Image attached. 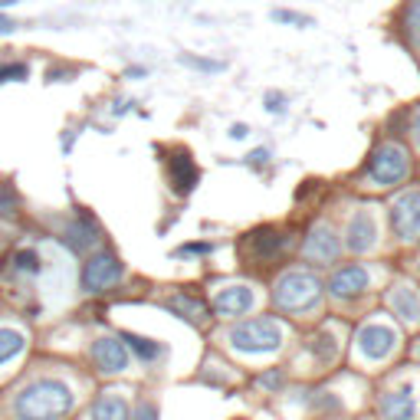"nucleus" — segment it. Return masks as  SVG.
Segmentation results:
<instances>
[{"instance_id":"obj_1","label":"nucleus","mask_w":420,"mask_h":420,"mask_svg":"<svg viewBox=\"0 0 420 420\" xmlns=\"http://www.w3.org/2000/svg\"><path fill=\"white\" fill-rule=\"evenodd\" d=\"M73 390L56 377H40L16 394L14 414L16 420H62L73 410Z\"/></svg>"},{"instance_id":"obj_2","label":"nucleus","mask_w":420,"mask_h":420,"mask_svg":"<svg viewBox=\"0 0 420 420\" xmlns=\"http://www.w3.org/2000/svg\"><path fill=\"white\" fill-rule=\"evenodd\" d=\"M318 296H322V283L315 279L312 272H285L283 279L272 289V302L276 309H283L289 315H302L318 305Z\"/></svg>"},{"instance_id":"obj_3","label":"nucleus","mask_w":420,"mask_h":420,"mask_svg":"<svg viewBox=\"0 0 420 420\" xmlns=\"http://www.w3.org/2000/svg\"><path fill=\"white\" fill-rule=\"evenodd\" d=\"M230 345L246 355H270L283 345V329L276 318H246L230 329Z\"/></svg>"},{"instance_id":"obj_4","label":"nucleus","mask_w":420,"mask_h":420,"mask_svg":"<svg viewBox=\"0 0 420 420\" xmlns=\"http://www.w3.org/2000/svg\"><path fill=\"white\" fill-rule=\"evenodd\" d=\"M407 151L401 145H381V148L371 154V161H368V174L375 180L377 187H390V184H401L407 178Z\"/></svg>"},{"instance_id":"obj_5","label":"nucleus","mask_w":420,"mask_h":420,"mask_svg":"<svg viewBox=\"0 0 420 420\" xmlns=\"http://www.w3.org/2000/svg\"><path fill=\"white\" fill-rule=\"evenodd\" d=\"M390 226L407 243L420 237V187H410V191L394 197V204H390Z\"/></svg>"},{"instance_id":"obj_6","label":"nucleus","mask_w":420,"mask_h":420,"mask_svg":"<svg viewBox=\"0 0 420 420\" xmlns=\"http://www.w3.org/2000/svg\"><path fill=\"white\" fill-rule=\"evenodd\" d=\"M121 263L119 256L112 253H95L86 259V266H82V289L86 292H105V289H112V285L121 279Z\"/></svg>"},{"instance_id":"obj_7","label":"nucleus","mask_w":420,"mask_h":420,"mask_svg":"<svg viewBox=\"0 0 420 420\" xmlns=\"http://www.w3.org/2000/svg\"><path fill=\"white\" fill-rule=\"evenodd\" d=\"M92 361H95V368H99L102 375H121V371L128 368V351L121 345V338L105 335V338H95V342H92Z\"/></svg>"},{"instance_id":"obj_8","label":"nucleus","mask_w":420,"mask_h":420,"mask_svg":"<svg viewBox=\"0 0 420 420\" xmlns=\"http://www.w3.org/2000/svg\"><path fill=\"white\" fill-rule=\"evenodd\" d=\"M253 289L250 285H226V289H220L217 296H213V312L220 315V318H233V315H243L253 309Z\"/></svg>"},{"instance_id":"obj_9","label":"nucleus","mask_w":420,"mask_h":420,"mask_svg":"<svg viewBox=\"0 0 420 420\" xmlns=\"http://www.w3.org/2000/svg\"><path fill=\"white\" fill-rule=\"evenodd\" d=\"M394 342H397V335H394L388 325H364V329L358 331V351L368 361L388 358Z\"/></svg>"},{"instance_id":"obj_10","label":"nucleus","mask_w":420,"mask_h":420,"mask_svg":"<svg viewBox=\"0 0 420 420\" xmlns=\"http://www.w3.org/2000/svg\"><path fill=\"white\" fill-rule=\"evenodd\" d=\"M368 283H371V276H368L364 266H342L329 279V292L335 299H355L368 289Z\"/></svg>"},{"instance_id":"obj_11","label":"nucleus","mask_w":420,"mask_h":420,"mask_svg":"<svg viewBox=\"0 0 420 420\" xmlns=\"http://www.w3.org/2000/svg\"><path fill=\"white\" fill-rule=\"evenodd\" d=\"M338 250H342V243H338V237H335V230L325 224H318L305 237V246H302V253L309 256V259H315V263H331L335 256H338Z\"/></svg>"},{"instance_id":"obj_12","label":"nucleus","mask_w":420,"mask_h":420,"mask_svg":"<svg viewBox=\"0 0 420 420\" xmlns=\"http://www.w3.org/2000/svg\"><path fill=\"white\" fill-rule=\"evenodd\" d=\"M167 178H171L174 194H191L197 187V180H200V171H197L194 158H191L187 151H178V154L167 161Z\"/></svg>"},{"instance_id":"obj_13","label":"nucleus","mask_w":420,"mask_h":420,"mask_svg":"<svg viewBox=\"0 0 420 420\" xmlns=\"http://www.w3.org/2000/svg\"><path fill=\"white\" fill-rule=\"evenodd\" d=\"M375 237H377V230H375L371 213H368V210H358L345 226V246L351 253H364V250L375 246Z\"/></svg>"},{"instance_id":"obj_14","label":"nucleus","mask_w":420,"mask_h":420,"mask_svg":"<svg viewBox=\"0 0 420 420\" xmlns=\"http://www.w3.org/2000/svg\"><path fill=\"white\" fill-rule=\"evenodd\" d=\"M417 414V401H414V388H394L381 397V417L384 420H414Z\"/></svg>"},{"instance_id":"obj_15","label":"nucleus","mask_w":420,"mask_h":420,"mask_svg":"<svg viewBox=\"0 0 420 420\" xmlns=\"http://www.w3.org/2000/svg\"><path fill=\"white\" fill-rule=\"evenodd\" d=\"M62 243H66L73 253H86L89 246L99 243V230H95V224H92L89 217H79V220H73V224L62 230Z\"/></svg>"},{"instance_id":"obj_16","label":"nucleus","mask_w":420,"mask_h":420,"mask_svg":"<svg viewBox=\"0 0 420 420\" xmlns=\"http://www.w3.org/2000/svg\"><path fill=\"white\" fill-rule=\"evenodd\" d=\"M285 246H289V237L276 233V230H270V226L250 233V253H253L256 259H276Z\"/></svg>"},{"instance_id":"obj_17","label":"nucleus","mask_w":420,"mask_h":420,"mask_svg":"<svg viewBox=\"0 0 420 420\" xmlns=\"http://www.w3.org/2000/svg\"><path fill=\"white\" fill-rule=\"evenodd\" d=\"M388 305L394 309V315H401L404 322H417L420 318V292L410 285H394L388 292Z\"/></svg>"},{"instance_id":"obj_18","label":"nucleus","mask_w":420,"mask_h":420,"mask_svg":"<svg viewBox=\"0 0 420 420\" xmlns=\"http://www.w3.org/2000/svg\"><path fill=\"white\" fill-rule=\"evenodd\" d=\"M132 410L125 404V397L119 394H102L95 404H92V420H128Z\"/></svg>"},{"instance_id":"obj_19","label":"nucleus","mask_w":420,"mask_h":420,"mask_svg":"<svg viewBox=\"0 0 420 420\" xmlns=\"http://www.w3.org/2000/svg\"><path fill=\"white\" fill-rule=\"evenodd\" d=\"M167 309L171 312H178L180 318H187V322H200L207 309H204V302H197L194 296H187V292H178V296H171L167 299Z\"/></svg>"},{"instance_id":"obj_20","label":"nucleus","mask_w":420,"mask_h":420,"mask_svg":"<svg viewBox=\"0 0 420 420\" xmlns=\"http://www.w3.org/2000/svg\"><path fill=\"white\" fill-rule=\"evenodd\" d=\"M121 345H125V351H135L141 361H154L158 355H161V345H158V342L141 338V335H132V331H125V335H121Z\"/></svg>"},{"instance_id":"obj_21","label":"nucleus","mask_w":420,"mask_h":420,"mask_svg":"<svg viewBox=\"0 0 420 420\" xmlns=\"http://www.w3.org/2000/svg\"><path fill=\"white\" fill-rule=\"evenodd\" d=\"M23 351V335L14 329H0V364Z\"/></svg>"},{"instance_id":"obj_22","label":"nucleus","mask_w":420,"mask_h":420,"mask_svg":"<svg viewBox=\"0 0 420 420\" xmlns=\"http://www.w3.org/2000/svg\"><path fill=\"white\" fill-rule=\"evenodd\" d=\"M180 66H191L197 73H224L226 60H204V56H194V53H180L178 56Z\"/></svg>"},{"instance_id":"obj_23","label":"nucleus","mask_w":420,"mask_h":420,"mask_svg":"<svg viewBox=\"0 0 420 420\" xmlns=\"http://www.w3.org/2000/svg\"><path fill=\"white\" fill-rule=\"evenodd\" d=\"M272 20L276 23H289V27H299V30H309V27H315V20L309 14H299V10H272Z\"/></svg>"},{"instance_id":"obj_24","label":"nucleus","mask_w":420,"mask_h":420,"mask_svg":"<svg viewBox=\"0 0 420 420\" xmlns=\"http://www.w3.org/2000/svg\"><path fill=\"white\" fill-rule=\"evenodd\" d=\"M16 207H20V197H16L14 184H0V217L3 220L16 217Z\"/></svg>"},{"instance_id":"obj_25","label":"nucleus","mask_w":420,"mask_h":420,"mask_svg":"<svg viewBox=\"0 0 420 420\" xmlns=\"http://www.w3.org/2000/svg\"><path fill=\"white\" fill-rule=\"evenodd\" d=\"M10 263H14L16 272H40V256L33 253V250H16L10 256Z\"/></svg>"},{"instance_id":"obj_26","label":"nucleus","mask_w":420,"mask_h":420,"mask_svg":"<svg viewBox=\"0 0 420 420\" xmlns=\"http://www.w3.org/2000/svg\"><path fill=\"white\" fill-rule=\"evenodd\" d=\"M7 79H27V66L23 62H0V82H7Z\"/></svg>"},{"instance_id":"obj_27","label":"nucleus","mask_w":420,"mask_h":420,"mask_svg":"<svg viewBox=\"0 0 420 420\" xmlns=\"http://www.w3.org/2000/svg\"><path fill=\"white\" fill-rule=\"evenodd\" d=\"M128 420H158V407L151 404V401H141V404L132 410V417Z\"/></svg>"},{"instance_id":"obj_28","label":"nucleus","mask_w":420,"mask_h":420,"mask_svg":"<svg viewBox=\"0 0 420 420\" xmlns=\"http://www.w3.org/2000/svg\"><path fill=\"white\" fill-rule=\"evenodd\" d=\"M194 253H213V243H187V246L174 250V256H194Z\"/></svg>"},{"instance_id":"obj_29","label":"nucleus","mask_w":420,"mask_h":420,"mask_svg":"<svg viewBox=\"0 0 420 420\" xmlns=\"http://www.w3.org/2000/svg\"><path fill=\"white\" fill-rule=\"evenodd\" d=\"M315 351H318V358H331V355H335V342H331V335H318Z\"/></svg>"},{"instance_id":"obj_30","label":"nucleus","mask_w":420,"mask_h":420,"mask_svg":"<svg viewBox=\"0 0 420 420\" xmlns=\"http://www.w3.org/2000/svg\"><path fill=\"white\" fill-rule=\"evenodd\" d=\"M263 102H266V108H270V112H283V108H285V95H283V92H266V99H263Z\"/></svg>"},{"instance_id":"obj_31","label":"nucleus","mask_w":420,"mask_h":420,"mask_svg":"<svg viewBox=\"0 0 420 420\" xmlns=\"http://www.w3.org/2000/svg\"><path fill=\"white\" fill-rule=\"evenodd\" d=\"M259 384L263 388H279L283 384V371H266V375L259 377Z\"/></svg>"},{"instance_id":"obj_32","label":"nucleus","mask_w":420,"mask_h":420,"mask_svg":"<svg viewBox=\"0 0 420 420\" xmlns=\"http://www.w3.org/2000/svg\"><path fill=\"white\" fill-rule=\"evenodd\" d=\"M266 158H270V151L266 148H256V151L246 154V161H250V165H266Z\"/></svg>"},{"instance_id":"obj_33","label":"nucleus","mask_w":420,"mask_h":420,"mask_svg":"<svg viewBox=\"0 0 420 420\" xmlns=\"http://www.w3.org/2000/svg\"><path fill=\"white\" fill-rule=\"evenodd\" d=\"M226 135H230V138H246V135H250V125H243V121H233Z\"/></svg>"},{"instance_id":"obj_34","label":"nucleus","mask_w":420,"mask_h":420,"mask_svg":"<svg viewBox=\"0 0 420 420\" xmlns=\"http://www.w3.org/2000/svg\"><path fill=\"white\" fill-rule=\"evenodd\" d=\"M16 30V23L10 20V16H0V33H14Z\"/></svg>"},{"instance_id":"obj_35","label":"nucleus","mask_w":420,"mask_h":420,"mask_svg":"<svg viewBox=\"0 0 420 420\" xmlns=\"http://www.w3.org/2000/svg\"><path fill=\"white\" fill-rule=\"evenodd\" d=\"M410 16H420V3H414V7H410ZM410 30L417 33V40H420V23H414V20H410Z\"/></svg>"},{"instance_id":"obj_36","label":"nucleus","mask_w":420,"mask_h":420,"mask_svg":"<svg viewBox=\"0 0 420 420\" xmlns=\"http://www.w3.org/2000/svg\"><path fill=\"white\" fill-rule=\"evenodd\" d=\"M414 141H417V148H420V112H417V119H414Z\"/></svg>"},{"instance_id":"obj_37","label":"nucleus","mask_w":420,"mask_h":420,"mask_svg":"<svg viewBox=\"0 0 420 420\" xmlns=\"http://www.w3.org/2000/svg\"><path fill=\"white\" fill-rule=\"evenodd\" d=\"M10 3H16V0H0V10H3V7H10Z\"/></svg>"},{"instance_id":"obj_38","label":"nucleus","mask_w":420,"mask_h":420,"mask_svg":"<svg viewBox=\"0 0 420 420\" xmlns=\"http://www.w3.org/2000/svg\"><path fill=\"white\" fill-rule=\"evenodd\" d=\"M417 361H420V345H417Z\"/></svg>"}]
</instances>
